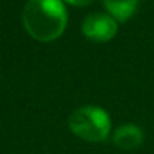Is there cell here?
I'll use <instances>...</instances> for the list:
<instances>
[{"label":"cell","instance_id":"obj_6","mask_svg":"<svg viewBox=\"0 0 154 154\" xmlns=\"http://www.w3.org/2000/svg\"><path fill=\"white\" fill-rule=\"evenodd\" d=\"M66 2L73 5V6H87V5L93 3L94 0H66Z\"/></svg>","mask_w":154,"mask_h":154},{"label":"cell","instance_id":"obj_3","mask_svg":"<svg viewBox=\"0 0 154 154\" xmlns=\"http://www.w3.org/2000/svg\"><path fill=\"white\" fill-rule=\"evenodd\" d=\"M117 21L106 14H90L82 23V33L94 42H108L117 35Z\"/></svg>","mask_w":154,"mask_h":154},{"label":"cell","instance_id":"obj_1","mask_svg":"<svg viewBox=\"0 0 154 154\" xmlns=\"http://www.w3.org/2000/svg\"><path fill=\"white\" fill-rule=\"evenodd\" d=\"M23 24L36 41L51 42L64 32L67 12L61 0H29L23 12Z\"/></svg>","mask_w":154,"mask_h":154},{"label":"cell","instance_id":"obj_4","mask_svg":"<svg viewBox=\"0 0 154 154\" xmlns=\"http://www.w3.org/2000/svg\"><path fill=\"white\" fill-rule=\"evenodd\" d=\"M144 142L142 130L135 124H124L114 133V144L123 150H135Z\"/></svg>","mask_w":154,"mask_h":154},{"label":"cell","instance_id":"obj_2","mask_svg":"<svg viewBox=\"0 0 154 154\" xmlns=\"http://www.w3.org/2000/svg\"><path fill=\"white\" fill-rule=\"evenodd\" d=\"M69 129L78 138L88 142L105 141L111 130V118L97 106H84L69 117Z\"/></svg>","mask_w":154,"mask_h":154},{"label":"cell","instance_id":"obj_5","mask_svg":"<svg viewBox=\"0 0 154 154\" xmlns=\"http://www.w3.org/2000/svg\"><path fill=\"white\" fill-rule=\"evenodd\" d=\"M103 3L112 18L126 21L135 14L139 0H103Z\"/></svg>","mask_w":154,"mask_h":154}]
</instances>
